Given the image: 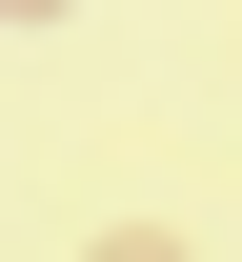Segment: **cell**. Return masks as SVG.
I'll use <instances>...</instances> for the list:
<instances>
[{
    "instance_id": "cell-1",
    "label": "cell",
    "mask_w": 242,
    "mask_h": 262,
    "mask_svg": "<svg viewBox=\"0 0 242 262\" xmlns=\"http://www.w3.org/2000/svg\"><path fill=\"white\" fill-rule=\"evenodd\" d=\"M81 262H182V242H162V222H121V242H81Z\"/></svg>"
},
{
    "instance_id": "cell-2",
    "label": "cell",
    "mask_w": 242,
    "mask_h": 262,
    "mask_svg": "<svg viewBox=\"0 0 242 262\" xmlns=\"http://www.w3.org/2000/svg\"><path fill=\"white\" fill-rule=\"evenodd\" d=\"M0 20H81V0H0Z\"/></svg>"
}]
</instances>
